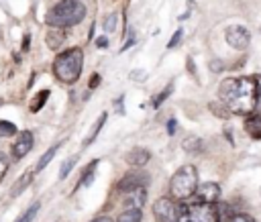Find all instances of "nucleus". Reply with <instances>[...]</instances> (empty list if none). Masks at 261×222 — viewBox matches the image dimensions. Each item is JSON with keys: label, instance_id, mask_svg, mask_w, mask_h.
I'll return each instance as SVG.
<instances>
[{"label": "nucleus", "instance_id": "23", "mask_svg": "<svg viewBox=\"0 0 261 222\" xmlns=\"http://www.w3.org/2000/svg\"><path fill=\"white\" fill-rule=\"evenodd\" d=\"M39 208H41V204H39V202H35V204H33L24 214H20L14 222H33V220H35V216H37V212H39Z\"/></svg>", "mask_w": 261, "mask_h": 222}, {"label": "nucleus", "instance_id": "26", "mask_svg": "<svg viewBox=\"0 0 261 222\" xmlns=\"http://www.w3.org/2000/svg\"><path fill=\"white\" fill-rule=\"evenodd\" d=\"M73 165H75V157H71V159H67L63 165H61V169H59V179H65L67 175H69V171L73 169Z\"/></svg>", "mask_w": 261, "mask_h": 222}, {"label": "nucleus", "instance_id": "9", "mask_svg": "<svg viewBox=\"0 0 261 222\" xmlns=\"http://www.w3.org/2000/svg\"><path fill=\"white\" fill-rule=\"evenodd\" d=\"M33 143H35L33 132H31V130H20L18 136H16V141H14V145H12V157H14L16 161H20V159L33 149Z\"/></svg>", "mask_w": 261, "mask_h": 222}, {"label": "nucleus", "instance_id": "31", "mask_svg": "<svg viewBox=\"0 0 261 222\" xmlns=\"http://www.w3.org/2000/svg\"><path fill=\"white\" fill-rule=\"evenodd\" d=\"M226 222H253V220H251L247 214H232Z\"/></svg>", "mask_w": 261, "mask_h": 222}, {"label": "nucleus", "instance_id": "4", "mask_svg": "<svg viewBox=\"0 0 261 222\" xmlns=\"http://www.w3.org/2000/svg\"><path fill=\"white\" fill-rule=\"evenodd\" d=\"M196 187H198V171L194 165H181L171 181H169V193L173 200L177 202H184V200H190L194 193H196Z\"/></svg>", "mask_w": 261, "mask_h": 222}, {"label": "nucleus", "instance_id": "5", "mask_svg": "<svg viewBox=\"0 0 261 222\" xmlns=\"http://www.w3.org/2000/svg\"><path fill=\"white\" fill-rule=\"evenodd\" d=\"M153 216L157 222H186V206L173 198H159L153 204Z\"/></svg>", "mask_w": 261, "mask_h": 222}, {"label": "nucleus", "instance_id": "10", "mask_svg": "<svg viewBox=\"0 0 261 222\" xmlns=\"http://www.w3.org/2000/svg\"><path fill=\"white\" fill-rule=\"evenodd\" d=\"M196 200L198 202H204V204H216L220 200V185L214 183V181H206L202 185L196 187Z\"/></svg>", "mask_w": 261, "mask_h": 222}, {"label": "nucleus", "instance_id": "38", "mask_svg": "<svg viewBox=\"0 0 261 222\" xmlns=\"http://www.w3.org/2000/svg\"><path fill=\"white\" fill-rule=\"evenodd\" d=\"M0 106H2V100H0Z\"/></svg>", "mask_w": 261, "mask_h": 222}, {"label": "nucleus", "instance_id": "1", "mask_svg": "<svg viewBox=\"0 0 261 222\" xmlns=\"http://www.w3.org/2000/svg\"><path fill=\"white\" fill-rule=\"evenodd\" d=\"M220 102L230 114H251L257 104V81L253 77H226L218 88Z\"/></svg>", "mask_w": 261, "mask_h": 222}, {"label": "nucleus", "instance_id": "28", "mask_svg": "<svg viewBox=\"0 0 261 222\" xmlns=\"http://www.w3.org/2000/svg\"><path fill=\"white\" fill-rule=\"evenodd\" d=\"M181 37H184V29H177L175 33H173V37L169 39V43H167V49H173L179 41H181Z\"/></svg>", "mask_w": 261, "mask_h": 222}, {"label": "nucleus", "instance_id": "12", "mask_svg": "<svg viewBox=\"0 0 261 222\" xmlns=\"http://www.w3.org/2000/svg\"><path fill=\"white\" fill-rule=\"evenodd\" d=\"M145 202H147V191H145V187H137V189H130V191H126L124 193V204L128 206V208H143L145 206Z\"/></svg>", "mask_w": 261, "mask_h": 222}, {"label": "nucleus", "instance_id": "16", "mask_svg": "<svg viewBox=\"0 0 261 222\" xmlns=\"http://www.w3.org/2000/svg\"><path fill=\"white\" fill-rule=\"evenodd\" d=\"M104 122H106V114L102 112L100 114V118L94 122V126H92V130H90V134L86 136V141H84V147H90L96 138H98V134H100V130H102V126H104Z\"/></svg>", "mask_w": 261, "mask_h": 222}, {"label": "nucleus", "instance_id": "19", "mask_svg": "<svg viewBox=\"0 0 261 222\" xmlns=\"http://www.w3.org/2000/svg\"><path fill=\"white\" fill-rule=\"evenodd\" d=\"M204 149V143L200 136H186L184 138V151L188 153H200Z\"/></svg>", "mask_w": 261, "mask_h": 222}, {"label": "nucleus", "instance_id": "20", "mask_svg": "<svg viewBox=\"0 0 261 222\" xmlns=\"http://www.w3.org/2000/svg\"><path fill=\"white\" fill-rule=\"evenodd\" d=\"M96 165H98V159H94L86 169H84V173H82V179H80V183H77V187H84V185H90L92 183V179H94V169H96Z\"/></svg>", "mask_w": 261, "mask_h": 222}, {"label": "nucleus", "instance_id": "29", "mask_svg": "<svg viewBox=\"0 0 261 222\" xmlns=\"http://www.w3.org/2000/svg\"><path fill=\"white\" fill-rule=\"evenodd\" d=\"M257 81V104H255V112L261 114V75H255Z\"/></svg>", "mask_w": 261, "mask_h": 222}, {"label": "nucleus", "instance_id": "25", "mask_svg": "<svg viewBox=\"0 0 261 222\" xmlns=\"http://www.w3.org/2000/svg\"><path fill=\"white\" fill-rule=\"evenodd\" d=\"M116 24H118V16H116L114 12L106 14V18H104V31H106V33H112V31L116 29Z\"/></svg>", "mask_w": 261, "mask_h": 222}, {"label": "nucleus", "instance_id": "3", "mask_svg": "<svg viewBox=\"0 0 261 222\" xmlns=\"http://www.w3.org/2000/svg\"><path fill=\"white\" fill-rule=\"evenodd\" d=\"M84 16H86V6L82 4V0H59L53 8H49L45 20L49 26L67 29L82 22Z\"/></svg>", "mask_w": 261, "mask_h": 222}, {"label": "nucleus", "instance_id": "2", "mask_svg": "<svg viewBox=\"0 0 261 222\" xmlns=\"http://www.w3.org/2000/svg\"><path fill=\"white\" fill-rule=\"evenodd\" d=\"M84 69V51L80 47H71L63 53H59L53 61V75L61 84H75Z\"/></svg>", "mask_w": 261, "mask_h": 222}, {"label": "nucleus", "instance_id": "21", "mask_svg": "<svg viewBox=\"0 0 261 222\" xmlns=\"http://www.w3.org/2000/svg\"><path fill=\"white\" fill-rule=\"evenodd\" d=\"M47 98H49V90H41V92L35 96V100L31 102V112H39V110L43 108V104H45Z\"/></svg>", "mask_w": 261, "mask_h": 222}, {"label": "nucleus", "instance_id": "32", "mask_svg": "<svg viewBox=\"0 0 261 222\" xmlns=\"http://www.w3.org/2000/svg\"><path fill=\"white\" fill-rule=\"evenodd\" d=\"M210 69H212V71H222V69H224V65H222V61L214 59V61H210Z\"/></svg>", "mask_w": 261, "mask_h": 222}, {"label": "nucleus", "instance_id": "33", "mask_svg": "<svg viewBox=\"0 0 261 222\" xmlns=\"http://www.w3.org/2000/svg\"><path fill=\"white\" fill-rule=\"evenodd\" d=\"M96 86H100V75L98 73H92V77H90V90H94Z\"/></svg>", "mask_w": 261, "mask_h": 222}, {"label": "nucleus", "instance_id": "35", "mask_svg": "<svg viewBox=\"0 0 261 222\" xmlns=\"http://www.w3.org/2000/svg\"><path fill=\"white\" fill-rule=\"evenodd\" d=\"M167 132H169V134H173V132H175V120H173V118L167 122Z\"/></svg>", "mask_w": 261, "mask_h": 222}, {"label": "nucleus", "instance_id": "17", "mask_svg": "<svg viewBox=\"0 0 261 222\" xmlns=\"http://www.w3.org/2000/svg\"><path fill=\"white\" fill-rule=\"evenodd\" d=\"M141 218H143V214L139 208H126L118 214L116 222H141Z\"/></svg>", "mask_w": 261, "mask_h": 222}, {"label": "nucleus", "instance_id": "6", "mask_svg": "<svg viewBox=\"0 0 261 222\" xmlns=\"http://www.w3.org/2000/svg\"><path fill=\"white\" fill-rule=\"evenodd\" d=\"M186 222H218L216 204L196 202L192 206H186Z\"/></svg>", "mask_w": 261, "mask_h": 222}, {"label": "nucleus", "instance_id": "13", "mask_svg": "<svg viewBox=\"0 0 261 222\" xmlns=\"http://www.w3.org/2000/svg\"><path fill=\"white\" fill-rule=\"evenodd\" d=\"M65 37H67L65 29H59V26H51V29H49V33H47V45H49V49L57 51V49H59V47L65 43Z\"/></svg>", "mask_w": 261, "mask_h": 222}, {"label": "nucleus", "instance_id": "30", "mask_svg": "<svg viewBox=\"0 0 261 222\" xmlns=\"http://www.w3.org/2000/svg\"><path fill=\"white\" fill-rule=\"evenodd\" d=\"M6 171H8V159H6V155L0 153V181H2V177L6 175Z\"/></svg>", "mask_w": 261, "mask_h": 222}, {"label": "nucleus", "instance_id": "11", "mask_svg": "<svg viewBox=\"0 0 261 222\" xmlns=\"http://www.w3.org/2000/svg\"><path fill=\"white\" fill-rule=\"evenodd\" d=\"M149 159H151V153H149L147 149H141V147L128 151L126 157H124V161H126L130 167H143V165H147Z\"/></svg>", "mask_w": 261, "mask_h": 222}, {"label": "nucleus", "instance_id": "24", "mask_svg": "<svg viewBox=\"0 0 261 222\" xmlns=\"http://www.w3.org/2000/svg\"><path fill=\"white\" fill-rule=\"evenodd\" d=\"M14 134H16V124H12L10 120H0V138L14 136Z\"/></svg>", "mask_w": 261, "mask_h": 222}, {"label": "nucleus", "instance_id": "14", "mask_svg": "<svg viewBox=\"0 0 261 222\" xmlns=\"http://www.w3.org/2000/svg\"><path fill=\"white\" fill-rule=\"evenodd\" d=\"M33 177H35V169H29V171H24L14 183H12V187H10V196L12 198H16V196H20L27 187H29V183L33 181Z\"/></svg>", "mask_w": 261, "mask_h": 222}, {"label": "nucleus", "instance_id": "15", "mask_svg": "<svg viewBox=\"0 0 261 222\" xmlns=\"http://www.w3.org/2000/svg\"><path fill=\"white\" fill-rule=\"evenodd\" d=\"M245 130L253 138H261V114H251L245 118Z\"/></svg>", "mask_w": 261, "mask_h": 222}, {"label": "nucleus", "instance_id": "34", "mask_svg": "<svg viewBox=\"0 0 261 222\" xmlns=\"http://www.w3.org/2000/svg\"><path fill=\"white\" fill-rule=\"evenodd\" d=\"M106 45H108V39L106 37H98L96 39V47L98 49H106Z\"/></svg>", "mask_w": 261, "mask_h": 222}, {"label": "nucleus", "instance_id": "18", "mask_svg": "<svg viewBox=\"0 0 261 222\" xmlns=\"http://www.w3.org/2000/svg\"><path fill=\"white\" fill-rule=\"evenodd\" d=\"M57 149H59V145H53L49 151H45L43 155H41V159L37 161V165H35V173H39V171H43L49 163H51V159L55 157V153H57Z\"/></svg>", "mask_w": 261, "mask_h": 222}, {"label": "nucleus", "instance_id": "7", "mask_svg": "<svg viewBox=\"0 0 261 222\" xmlns=\"http://www.w3.org/2000/svg\"><path fill=\"white\" fill-rule=\"evenodd\" d=\"M224 39H226V43H228L232 49H237V51H245V49L249 47L251 33L247 31V26L237 24V26H228V29H226Z\"/></svg>", "mask_w": 261, "mask_h": 222}, {"label": "nucleus", "instance_id": "22", "mask_svg": "<svg viewBox=\"0 0 261 222\" xmlns=\"http://www.w3.org/2000/svg\"><path fill=\"white\" fill-rule=\"evenodd\" d=\"M208 108H210V110H212V114H214V116H218V118H228V116H230V110H228L222 102H220V104H218V102H210V104H208Z\"/></svg>", "mask_w": 261, "mask_h": 222}, {"label": "nucleus", "instance_id": "27", "mask_svg": "<svg viewBox=\"0 0 261 222\" xmlns=\"http://www.w3.org/2000/svg\"><path fill=\"white\" fill-rule=\"evenodd\" d=\"M171 90H173V86H171V84H169V86H167V88H165V90H163V92H161V94H157V98H155V100H153V106H155V108H157V106H159V104H161V102H163V100H165V98H167V96H169V94H171Z\"/></svg>", "mask_w": 261, "mask_h": 222}, {"label": "nucleus", "instance_id": "8", "mask_svg": "<svg viewBox=\"0 0 261 222\" xmlns=\"http://www.w3.org/2000/svg\"><path fill=\"white\" fill-rule=\"evenodd\" d=\"M147 183H149V175H147V173H143V171H130V173H126V175L116 183V189L122 191V193H126V191H130V189L145 187Z\"/></svg>", "mask_w": 261, "mask_h": 222}, {"label": "nucleus", "instance_id": "37", "mask_svg": "<svg viewBox=\"0 0 261 222\" xmlns=\"http://www.w3.org/2000/svg\"><path fill=\"white\" fill-rule=\"evenodd\" d=\"M22 49H24V51L29 49V35H24V41H22Z\"/></svg>", "mask_w": 261, "mask_h": 222}, {"label": "nucleus", "instance_id": "36", "mask_svg": "<svg viewBox=\"0 0 261 222\" xmlns=\"http://www.w3.org/2000/svg\"><path fill=\"white\" fill-rule=\"evenodd\" d=\"M92 222H114L110 216H98V218H94Z\"/></svg>", "mask_w": 261, "mask_h": 222}]
</instances>
